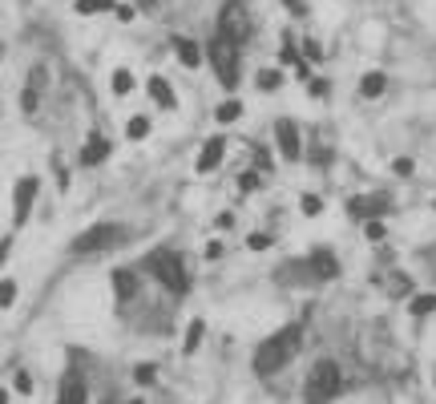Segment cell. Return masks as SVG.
I'll list each match as a JSON object with an SVG mask.
<instances>
[{
    "label": "cell",
    "mask_w": 436,
    "mask_h": 404,
    "mask_svg": "<svg viewBox=\"0 0 436 404\" xmlns=\"http://www.w3.org/2000/svg\"><path fill=\"white\" fill-rule=\"evenodd\" d=\"M303 215H319V211H324V198H315V194H303Z\"/></svg>",
    "instance_id": "cell-29"
},
{
    "label": "cell",
    "mask_w": 436,
    "mask_h": 404,
    "mask_svg": "<svg viewBox=\"0 0 436 404\" xmlns=\"http://www.w3.org/2000/svg\"><path fill=\"white\" fill-rule=\"evenodd\" d=\"M150 97L162 105V110H174L178 101H174V89H170V81L166 77H150Z\"/></svg>",
    "instance_id": "cell-15"
},
{
    "label": "cell",
    "mask_w": 436,
    "mask_h": 404,
    "mask_svg": "<svg viewBox=\"0 0 436 404\" xmlns=\"http://www.w3.org/2000/svg\"><path fill=\"white\" fill-rule=\"evenodd\" d=\"M105 9H113V0H77V13L89 16V13H105Z\"/></svg>",
    "instance_id": "cell-24"
},
{
    "label": "cell",
    "mask_w": 436,
    "mask_h": 404,
    "mask_svg": "<svg viewBox=\"0 0 436 404\" xmlns=\"http://www.w3.org/2000/svg\"><path fill=\"white\" fill-rule=\"evenodd\" d=\"M299 344H303V324H287L283 331L267 336V340L255 348V372H259V376H275V372H283V368L295 360Z\"/></svg>",
    "instance_id": "cell-1"
},
{
    "label": "cell",
    "mask_w": 436,
    "mask_h": 404,
    "mask_svg": "<svg viewBox=\"0 0 436 404\" xmlns=\"http://www.w3.org/2000/svg\"><path fill=\"white\" fill-rule=\"evenodd\" d=\"M255 166H259V170H271V154L259 150V154H255Z\"/></svg>",
    "instance_id": "cell-37"
},
{
    "label": "cell",
    "mask_w": 436,
    "mask_h": 404,
    "mask_svg": "<svg viewBox=\"0 0 436 404\" xmlns=\"http://www.w3.org/2000/svg\"><path fill=\"white\" fill-rule=\"evenodd\" d=\"M396 174H400V178L412 174V158H396Z\"/></svg>",
    "instance_id": "cell-35"
},
{
    "label": "cell",
    "mask_w": 436,
    "mask_h": 404,
    "mask_svg": "<svg viewBox=\"0 0 436 404\" xmlns=\"http://www.w3.org/2000/svg\"><path fill=\"white\" fill-rule=\"evenodd\" d=\"M303 53H307V57H312V61H319V57H324V49H319V45H315V41H303Z\"/></svg>",
    "instance_id": "cell-33"
},
{
    "label": "cell",
    "mask_w": 436,
    "mask_h": 404,
    "mask_svg": "<svg viewBox=\"0 0 436 404\" xmlns=\"http://www.w3.org/2000/svg\"><path fill=\"white\" fill-rule=\"evenodd\" d=\"M129 404H146V400H129Z\"/></svg>",
    "instance_id": "cell-42"
},
{
    "label": "cell",
    "mask_w": 436,
    "mask_h": 404,
    "mask_svg": "<svg viewBox=\"0 0 436 404\" xmlns=\"http://www.w3.org/2000/svg\"><path fill=\"white\" fill-rule=\"evenodd\" d=\"M13 299H16V283L4 279V283H0V307H13Z\"/></svg>",
    "instance_id": "cell-27"
},
{
    "label": "cell",
    "mask_w": 436,
    "mask_h": 404,
    "mask_svg": "<svg viewBox=\"0 0 436 404\" xmlns=\"http://www.w3.org/2000/svg\"><path fill=\"white\" fill-rule=\"evenodd\" d=\"M134 380H137V384H154V380H158V368H154V364H137L134 368Z\"/></svg>",
    "instance_id": "cell-26"
},
{
    "label": "cell",
    "mask_w": 436,
    "mask_h": 404,
    "mask_svg": "<svg viewBox=\"0 0 436 404\" xmlns=\"http://www.w3.org/2000/svg\"><path fill=\"white\" fill-rule=\"evenodd\" d=\"M9 247H13V239H0V263L9 259Z\"/></svg>",
    "instance_id": "cell-38"
},
{
    "label": "cell",
    "mask_w": 436,
    "mask_h": 404,
    "mask_svg": "<svg viewBox=\"0 0 436 404\" xmlns=\"http://www.w3.org/2000/svg\"><path fill=\"white\" fill-rule=\"evenodd\" d=\"M214 117H218L223 126H226V122H238V117H243V101H235V97H230V101H223V105H218V114H214Z\"/></svg>",
    "instance_id": "cell-19"
},
{
    "label": "cell",
    "mask_w": 436,
    "mask_h": 404,
    "mask_svg": "<svg viewBox=\"0 0 436 404\" xmlns=\"http://www.w3.org/2000/svg\"><path fill=\"white\" fill-rule=\"evenodd\" d=\"M0 404H9V392H0Z\"/></svg>",
    "instance_id": "cell-41"
},
{
    "label": "cell",
    "mask_w": 436,
    "mask_h": 404,
    "mask_svg": "<svg viewBox=\"0 0 436 404\" xmlns=\"http://www.w3.org/2000/svg\"><path fill=\"white\" fill-rule=\"evenodd\" d=\"M223 154H226V142H223V134H214V138L202 146V154H198V174H211V170H218Z\"/></svg>",
    "instance_id": "cell-10"
},
{
    "label": "cell",
    "mask_w": 436,
    "mask_h": 404,
    "mask_svg": "<svg viewBox=\"0 0 436 404\" xmlns=\"http://www.w3.org/2000/svg\"><path fill=\"white\" fill-rule=\"evenodd\" d=\"M129 239L117 223H97V227H89L85 235H77L73 239V255H97V251H113V247H122Z\"/></svg>",
    "instance_id": "cell-3"
},
{
    "label": "cell",
    "mask_w": 436,
    "mask_h": 404,
    "mask_svg": "<svg viewBox=\"0 0 436 404\" xmlns=\"http://www.w3.org/2000/svg\"><path fill=\"white\" fill-rule=\"evenodd\" d=\"M174 53H178V61L186 65V69H198V65H202L198 45H194V41H186V37H174Z\"/></svg>",
    "instance_id": "cell-14"
},
{
    "label": "cell",
    "mask_w": 436,
    "mask_h": 404,
    "mask_svg": "<svg viewBox=\"0 0 436 404\" xmlns=\"http://www.w3.org/2000/svg\"><path fill=\"white\" fill-rule=\"evenodd\" d=\"M327 89H331V85L319 77V81H312V97H327Z\"/></svg>",
    "instance_id": "cell-34"
},
{
    "label": "cell",
    "mask_w": 436,
    "mask_h": 404,
    "mask_svg": "<svg viewBox=\"0 0 436 404\" xmlns=\"http://www.w3.org/2000/svg\"><path fill=\"white\" fill-rule=\"evenodd\" d=\"M137 4H142V9H154V0H137Z\"/></svg>",
    "instance_id": "cell-40"
},
{
    "label": "cell",
    "mask_w": 436,
    "mask_h": 404,
    "mask_svg": "<svg viewBox=\"0 0 436 404\" xmlns=\"http://www.w3.org/2000/svg\"><path fill=\"white\" fill-rule=\"evenodd\" d=\"M142 267H146V271H150V275L158 279L166 291L186 295V287H190V283H186V267H182V259H178L174 251H166V247H162V251H150Z\"/></svg>",
    "instance_id": "cell-2"
},
{
    "label": "cell",
    "mask_w": 436,
    "mask_h": 404,
    "mask_svg": "<svg viewBox=\"0 0 436 404\" xmlns=\"http://www.w3.org/2000/svg\"><path fill=\"white\" fill-rule=\"evenodd\" d=\"M287 4H291V9H295V13H303V0H287Z\"/></svg>",
    "instance_id": "cell-39"
},
{
    "label": "cell",
    "mask_w": 436,
    "mask_h": 404,
    "mask_svg": "<svg viewBox=\"0 0 436 404\" xmlns=\"http://www.w3.org/2000/svg\"><path fill=\"white\" fill-rule=\"evenodd\" d=\"M275 142H279V154H283L287 162H299V126H295V122H279V126H275Z\"/></svg>",
    "instance_id": "cell-9"
},
{
    "label": "cell",
    "mask_w": 436,
    "mask_h": 404,
    "mask_svg": "<svg viewBox=\"0 0 436 404\" xmlns=\"http://www.w3.org/2000/svg\"><path fill=\"white\" fill-rule=\"evenodd\" d=\"M37 190H41V182H37L33 174L16 182V190H13V223H16V227H25V218H28V211H33V198H37Z\"/></svg>",
    "instance_id": "cell-7"
},
{
    "label": "cell",
    "mask_w": 436,
    "mask_h": 404,
    "mask_svg": "<svg viewBox=\"0 0 436 404\" xmlns=\"http://www.w3.org/2000/svg\"><path fill=\"white\" fill-rule=\"evenodd\" d=\"M408 312L416 319H420V316H432V312H436V291H428V295H412V299H408Z\"/></svg>",
    "instance_id": "cell-18"
},
{
    "label": "cell",
    "mask_w": 436,
    "mask_h": 404,
    "mask_svg": "<svg viewBox=\"0 0 436 404\" xmlns=\"http://www.w3.org/2000/svg\"><path fill=\"white\" fill-rule=\"evenodd\" d=\"M218 37L226 41H235L238 49L250 41V16H247V4L243 0H226L223 4V13H218V28H214Z\"/></svg>",
    "instance_id": "cell-5"
},
{
    "label": "cell",
    "mask_w": 436,
    "mask_h": 404,
    "mask_svg": "<svg viewBox=\"0 0 436 404\" xmlns=\"http://www.w3.org/2000/svg\"><path fill=\"white\" fill-rule=\"evenodd\" d=\"M238 186H243V190H255V186H259V174H255V170H247V174L238 178Z\"/></svg>",
    "instance_id": "cell-31"
},
{
    "label": "cell",
    "mask_w": 436,
    "mask_h": 404,
    "mask_svg": "<svg viewBox=\"0 0 436 404\" xmlns=\"http://www.w3.org/2000/svg\"><path fill=\"white\" fill-rule=\"evenodd\" d=\"M336 392H339V364L336 360H319V364L312 368V376H307L303 400L307 404H327Z\"/></svg>",
    "instance_id": "cell-4"
},
{
    "label": "cell",
    "mask_w": 436,
    "mask_h": 404,
    "mask_svg": "<svg viewBox=\"0 0 436 404\" xmlns=\"http://www.w3.org/2000/svg\"><path fill=\"white\" fill-rule=\"evenodd\" d=\"M247 247H250V251H267V247H271V235H250Z\"/></svg>",
    "instance_id": "cell-30"
},
{
    "label": "cell",
    "mask_w": 436,
    "mask_h": 404,
    "mask_svg": "<svg viewBox=\"0 0 436 404\" xmlns=\"http://www.w3.org/2000/svg\"><path fill=\"white\" fill-rule=\"evenodd\" d=\"M363 235H368V239H372V243H384V239H388V227H384V218H368V223H363Z\"/></svg>",
    "instance_id": "cell-23"
},
{
    "label": "cell",
    "mask_w": 436,
    "mask_h": 404,
    "mask_svg": "<svg viewBox=\"0 0 436 404\" xmlns=\"http://www.w3.org/2000/svg\"><path fill=\"white\" fill-rule=\"evenodd\" d=\"M206 53H211V65H214V73H218V81H223L226 89H235L238 85V45L214 33Z\"/></svg>",
    "instance_id": "cell-6"
},
{
    "label": "cell",
    "mask_w": 436,
    "mask_h": 404,
    "mask_svg": "<svg viewBox=\"0 0 436 404\" xmlns=\"http://www.w3.org/2000/svg\"><path fill=\"white\" fill-rule=\"evenodd\" d=\"M110 150H113V146L101 138V134H97V138H89L85 150H81V166H101L105 158H110Z\"/></svg>",
    "instance_id": "cell-12"
},
{
    "label": "cell",
    "mask_w": 436,
    "mask_h": 404,
    "mask_svg": "<svg viewBox=\"0 0 436 404\" xmlns=\"http://www.w3.org/2000/svg\"><path fill=\"white\" fill-rule=\"evenodd\" d=\"M198 344H202V319H194V324H190V331H186V344H182V348H186V352H194Z\"/></svg>",
    "instance_id": "cell-25"
},
{
    "label": "cell",
    "mask_w": 436,
    "mask_h": 404,
    "mask_svg": "<svg viewBox=\"0 0 436 404\" xmlns=\"http://www.w3.org/2000/svg\"><path fill=\"white\" fill-rule=\"evenodd\" d=\"M37 101H41L37 97V85H28L25 93H21V110H25V114H33V110H37Z\"/></svg>",
    "instance_id": "cell-28"
},
{
    "label": "cell",
    "mask_w": 436,
    "mask_h": 404,
    "mask_svg": "<svg viewBox=\"0 0 436 404\" xmlns=\"http://www.w3.org/2000/svg\"><path fill=\"white\" fill-rule=\"evenodd\" d=\"M255 81H259L262 93H271V89L283 85V73H279V69H259V77H255Z\"/></svg>",
    "instance_id": "cell-20"
},
{
    "label": "cell",
    "mask_w": 436,
    "mask_h": 404,
    "mask_svg": "<svg viewBox=\"0 0 436 404\" xmlns=\"http://www.w3.org/2000/svg\"><path fill=\"white\" fill-rule=\"evenodd\" d=\"M388 89V77L376 69V73H363V81H360V97H368V101H376L380 93Z\"/></svg>",
    "instance_id": "cell-16"
},
{
    "label": "cell",
    "mask_w": 436,
    "mask_h": 404,
    "mask_svg": "<svg viewBox=\"0 0 436 404\" xmlns=\"http://www.w3.org/2000/svg\"><path fill=\"white\" fill-rule=\"evenodd\" d=\"M206 259H211V263H218V259H223V243H211V247H206Z\"/></svg>",
    "instance_id": "cell-36"
},
{
    "label": "cell",
    "mask_w": 436,
    "mask_h": 404,
    "mask_svg": "<svg viewBox=\"0 0 436 404\" xmlns=\"http://www.w3.org/2000/svg\"><path fill=\"white\" fill-rule=\"evenodd\" d=\"M388 206H392V198H388V194H360V198L348 202V215L368 223V218H384Z\"/></svg>",
    "instance_id": "cell-8"
},
{
    "label": "cell",
    "mask_w": 436,
    "mask_h": 404,
    "mask_svg": "<svg viewBox=\"0 0 436 404\" xmlns=\"http://www.w3.org/2000/svg\"><path fill=\"white\" fill-rule=\"evenodd\" d=\"M113 287H117V299H134V291H137L134 271H113Z\"/></svg>",
    "instance_id": "cell-17"
},
{
    "label": "cell",
    "mask_w": 436,
    "mask_h": 404,
    "mask_svg": "<svg viewBox=\"0 0 436 404\" xmlns=\"http://www.w3.org/2000/svg\"><path fill=\"white\" fill-rule=\"evenodd\" d=\"M85 380L77 376V372H69L65 376V384H61V404H85Z\"/></svg>",
    "instance_id": "cell-13"
},
{
    "label": "cell",
    "mask_w": 436,
    "mask_h": 404,
    "mask_svg": "<svg viewBox=\"0 0 436 404\" xmlns=\"http://www.w3.org/2000/svg\"><path fill=\"white\" fill-rule=\"evenodd\" d=\"M146 134H150V122H146V117H129V126H125V138H129V142H142Z\"/></svg>",
    "instance_id": "cell-21"
},
{
    "label": "cell",
    "mask_w": 436,
    "mask_h": 404,
    "mask_svg": "<svg viewBox=\"0 0 436 404\" xmlns=\"http://www.w3.org/2000/svg\"><path fill=\"white\" fill-rule=\"evenodd\" d=\"M129 89H134V73H129V69H117V73H113V93L125 97Z\"/></svg>",
    "instance_id": "cell-22"
},
{
    "label": "cell",
    "mask_w": 436,
    "mask_h": 404,
    "mask_svg": "<svg viewBox=\"0 0 436 404\" xmlns=\"http://www.w3.org/2000/svg\"><path fill=\"white\" fill-rule=\"evenodd\" d=\"M16 392H33V376L28 372H16Z\"/></svg>",
    "instance_id": "cell-32"
},
{
    "label": "cell",
    "mask_w": 436,
    "mask_h": 404,
    "mask_svg": "<svg viewBox=\"0 0 436 404\" xmlns=\"http://www.w3.org/2000/svg\"><path fill=\"white\" fill-rule=\"evenodd\" d=\"M307 267H312V275H315V279H336V275H339V263H336V255L327 251V247H319V251H312V259H307Z\"/></svg>",
    "instance_id": "cell-11"
}]
</instances>
